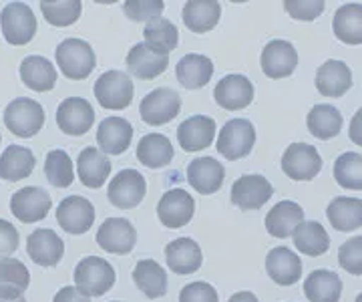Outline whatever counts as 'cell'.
Segmentation results:
<instances>
[{
	"label": "cell",
	"instance_id": "1",
	"mask_svg": "<svg viewBox=\"0 0 362 302\" xmlns=\"http://www.w3.org/2000/svg\"><path fill=\"white\" fill-rule=\"evenodd\" d=\"M54 57L61 73L66 79L73 81L87 79L97 65L93 47L83 39H65L63 42H59Z\"/></svg>",
	"mask_w": 362,
	"mask_h": 302
},
{
	"label": "cell",
	"instance_id": "2",
	"mask_svg": "<svg viewBox=\"0 0 362 302\" xmlns=\"http://www.w3.org/2000/svg\"><path fill=\"white\" fill-rule=\"evenodd\" d=\"M75 286L85 296H103L115 286V268L99 256H85L75 268Z\"/></svg>",
	"mask_w": 362,
	"mask_h": 302
},
{
	"label": "cell",
	"instance_id": "3",
	"mask_svg": "<svg viewBox=\"0 0 362 302\" xmlns=\"http://www.w3.org/2000/svg\"><path fill=\"white\" fill-rule=\"evenodd\" d=\"M4 125L16 137H33L42 129L45 125V109L35 99L18 97L13 99L4 109Z\"/></svg>",
	"mask_w": 362,
	"mask_h": 302
},
{
	"label": "cell",
	"instance_id": "4",
	"mask_svg": "<svg viewBox=\"0 0 362 302\" xmlns=\"http://www.w3.org/2000/svg\"><path fill=\"white\" fill-rule=\"evenodd\" d=\"M0 27L8 45L23 47L37 35V18L33 8L25 2H11L0 13Z\"/></svg>",
	"mask_w": 362,
	"mask_h": 302
},
{
	"label": "cell",
	"instance_id": "5",
	"mask_svg": "<svg viewBox=\"0 0 362 302\" xmlns=\"http://www.w3.org/2000/svg\"><path fill=\"white\" fill-rule=\"evenodd\" d=\"M133 81L123 71H105L103 75L95 83V97L99 105L109 111H121L127 109L133 101Z\"/></svg>",
	"mask_w": 362,
	"mask_h": 302
},
{
	"label": "cell",
	"instance_id": "6",
	"mask_svg": "<svg viewBox=\"0 0 362 302\" xmlns=\"http://www.w3.org/2000/svg\"><path fill=\"white\" fill-rule=\"evenodd\" d=\"M256 144V129L247 119H230L218 135V153L226 159L235 161L250 156Z\"/></svg>",
	"mask_w": 362,
	"mask_h": 302
},
{
	"label": "cell",
	"instance_id": "7",
	"mask_svg": "<svg viewBox=\"0 0 362 302\" xmlns=\"http://www.w3.org/2000/svg\"><path fill=\"white\" fill-rule=\"evenodd\" d=\"M322 170V158L310 144H292L282 156V171L294 182L314 180Z\"/></svg>",
	"mask_w": 362,
	"mask_h": 302
},
{
	"label": "cell",
	"instance_id": "8",
	"mask_svg": "<svg viewBox=\"0 0 362 302\" xmlns=\"http://www.w3.org/2000/svg\"><path fill=\"white\" fill-rule=\"evenodd\" d=\"M181 97L169 87H159L149 91L141 99L139 115L147 125H165L180 115Z\"/></svg>",
	"mask_w": 362,
	"mask_h": 302
},
{
	"label": "cell",
	"instance_id": "9",
	"mask_svg": "<svg viewBox=\"0 0 362 302\" xmlns=\"http://www.w3.org/2000/svg\"><path fill=\"white\" fill-rule=\"evenodd\" d=\"M145 192H147V182L139 171L121 170L107 187V197L115 208L131 210L141 204Z\"/></svg>",
	"mask_w": 362,
	"mask_h": 302
},
{
	"label": "cell",
	"instance_id": "10",
	"mask_svg": "<svg viewBox=\"0 0 362 302\" xmlns=\"http://www.w3.org/2000/svg\"><path fill=\"white\" fill-rule=\"evenodd\" d=\"M232 204L242 211L259 210L274 196L272 184L259 173H246L238 178L232 185Z\"/></svg>",
	"mask_w": 362,
	"mask_h": 302
},
{
	"label": "cell",
	"instance_id": "11",
	"mask_svg": "<svg viewBox=\"0 0 362 302\" xmlns=\"http://www.w3.org/2000/svg\"><path fill=\"white\" fill-rule=\"evenodd\" d=\"M52 199L49 192H45L42 187L37 185H28L18 192H14L11 197V211L16 220L23 223H35L47 218V214L51 211Z\"/></svg>",
	"mask_w": 362,
	"mask_h": 302
},
{
	"label": "cell",
	"instance_id": "12",
	"mask_svg": "<svg viewBox=\"0 0 362 302\" xmlns=\"http://www.w3.org/2000/svg\"><path fill=\"white\" fill-rule=\"evenodd\" d=\"M259 65L266 77L270 79H284L290 77L298 66V51L292 42L284 39L270 40L259 57Z\"/></svg>",
	"mask_w": 362,
	"mask_h": 302
},
{
	"label": "cell",
	"instance_id": "13",
	"mask_svg": "<svg viewBox=\"0 0 362 302\" xmlns=\"http://www.w3.org/2000/svg\"><path fill=\"white\" fill-rule=\"evenodd\" d=\"M95 123V109L83 97H69L63 99L57 107V125L66 135L81 137L89 132Z\"/></svg>",
	"mask_w": 362,
	"mask_h": 302
},
{
	"label": "cell",
	"instance_id": "14",
	"mask_svg": "<svg viewBox=\"0 0 362 302\" xmlns=\"http://www.w3.org/2000/svg\"><path fill=\"white\" fill-rule=\"evenodd\" d=\"M57 222L66 234L81 236L95 223V206L87 197L66 196L57 206Z\"/></svg>",
	"mask_w": 362,
	"mask_h": 302
},
{
	"label": "cell",
	"instance_id": "15",
	"mask_svg": "<svg viewBox=\"0 0 362 302\" xmlns=\"http://www.w3.org/2000/svg\"><path fill=\"white\" fill-rule=\"evenodd\" d=\"M194 211V197L181 187L165 192L157 204V218L169 230H177V228H183L185 223L192 222Z\"/></svg>",
	"mask_w": 362,
	"mask_h": 302
},
{
	"label": "cell",
	"instance_id": "16",
	"mask_svg": "<svg viewBox=\"0 0 362 302\" xmlns=\"http://www.w3.org/2000/svg\"><path fill=\"white\" fill-rule=\"evenodd\" d=\"M97 244L111 254H129L137 244V232L133 223L125 218H107L99 232H97Z\"/></svg>",
	"mask_w": 362,
	"mask_h": 302
},
{
	"label": "cell",
	"instance_id": "17",
	"mask_svg": "<svg viewBox=\"0 0 362 302\" xmlns=\"http://www.w3.org/2000/svg\"><path fill=\"white\" fill-rule=\"evenodd\" d=\"M214 99L221 109H228V111L246 109L254 101V85L244 75H238V73L226 75L223 79L218 81L214 89Z\"/></svg>",
	"mask_w": 362,
	"mask_h": 302
},
{
	"label": "cell",
	"instance_id": "18",
	"mask_svg": "<svg viewBox=\"0 0 362 302\" xmlns=\"http://www.w3.org/2000/svg\"><path fill=\"white\" fill-rule=\"evenodd\" d=\"M26 252L30 260L39 266H57L65 256V242L61 236L49 230V228H39L30 236L26 238Z\"/></svg>",
	"mask_w": 362,
	"mask_h": 302
},
{
	"label": "cell",
	"instance_id": "19",
	"mask_svg": "<svg viewBox=\"0 0 362 302\" xmlns=\"http://www.w3.org/2000/svg\"><path fill=\"white\" fill-rule=\"evenodd\" d=\"M169 65V54L149 47L147 42H137L127 53V69L137 79H156L165 73Z\"/></svg>",
	"mask_w": 362,
	"mask_h": 302
},
{
	"label": "cell",
	"instance_id": "20",
	"mask_svg": "<svg viewBox=\"0 0 362 302\" xmlns=\"http://www.w3.org/2000/svg\"><path fill=\"white\" fill-rule=\"evenodd\" d=\"M165 260L171 272L181 276L194 274L202 268V262H204L202 246L194 238H175L165 248Z\"/></svg>",
	"mask_w": 362,
	"mask_h": 302
},
{
	"label": "cell",
	"instance_id": "21",
	"mask_svg": "<svg viewBox=\"0 0 362 302\" xmlns=\"http://www.w3.org/2000/svg\"><path fill=\"white\" fill-rule=\"evenodd\" d=\"M226 180V170L218 159L209 158H195L187 165V182L194 187L197 194L209 196L216 194L223 185Z\"/></svg>",
	"mask_w": 362,
	"mask_h": 302
},
{
	"label": "cell",
	"instance_id": "22",
	"mask_svg": "<svg viewBox=\"0 0 362 302\" xmlns=\"http://www.w3.org/2000/svg\"><path fill=\"white\" fill-rule=\"evenodd\" d=\"M266 272L280 286H292L302 276V260L288 246H276L266 256Z\"/></svg>",
	"mask_w": 362,
	"mask_h": 302
},
{
	"label": "cell",
	"instance_id": "23",
	"mask_svg": "<svg viewBox=\"0 0 362 302\" xmlns=\"http://www.w3.org/2000/svg\"><path fill=\"white\" fill-rule=\"evenodd\" d=\"M133 141V125L123 117H105L97 129V144L103 153L121 156Z\"/></svg>",
	"mask_w": 362,
	"mask_h": 302
},
{
	"label": "cell",
	"instance_id": "24",
	"mask_svg": "<svg viewBox=\"0 0 362 302\" xmlns=\"http://www.w3.org/2000/svg\"><path fill=\"white\" fill-rule=\"evenodd\" d=\"M216 139V121L207 115L187 117L177 127V141L183 151H202Z\"/></svg>",
	"mask_w": 362,
	"mask_h": 302
},
{
	"label": "cell",
	"instance_id": "25",
	"mask_svg": "<svg viewBox=\"0 0 362 302\" xmlns=\"http://www.w3.org/2000/svg\"><path fill=\"white\" fill-rule=\"evenodd\" d=\"M302 222H304L302 206H298L296 202H292V199H282L266 214L264 226H266L270 236L284 240V238L294 236V232Z\"/></svg>",
	"mask_w": 362,
	"mask_h": 302
},
{
	"label": "cell",
	"instance_id": "26",
	"mask_svg": "<svg viewBox=\"0 0 362 302\" xmlns=\"http://www.w3.org/2000/svg\"><path fill=\"white\" fill-rule=\"evenodd\" d=\"M352 87V71L346 63L342 61H326L322 66H318L316 71V89L324 97L338 99L342 95H346Z\"/></svg>",
	"mask_w": 362,
	"mask_h": 302
},
{
	"label": "cell",
	"instance_id": "27",
	"mask_svg": "<svg viewBox=\"0 0 362 302\" xmlns=\"http://www.w3.org/2000/svg\"><path fill=\"white\" fill-rule=\"evenodd\" d=\"M111 161L103 151L95 147H85L77 158V173L81 184L90 190H99L105 180L111 175Z\"/></svg>",
	"mask_w": 362,
	"mask_h": 302
},
{
	"label": "cell",
	"instance_id": "28",
	"mask_svg": "<svg viewBox=\"0 0 362 302\" xmlns=\"http://www.w3.org/2000/svg\"><path fill=\"white\" fill-rule=\"evenodd\" d=\"M214 75V63L206 54L189 53L181 57L175 66V77L185 89H202L206 87Z\"/></svg>",
	"mask_w": 362,
	"mask_h": 302
},
{
	"label": "cell",
	"instance_id": "29",
	"mask_svg": "<svg viewBox=\"0 0 362 302\" xmlns=\"http://www.w3.org/2000/svg\"><path fill=\"white\" fill-rule=\"evenodd\" d=\"M21 79L33 91H51L57 85V69L47 57L30 54L21 63Z\"/></svg>",
	"mask_w": 362,
	"mask_h": 302
},
{
	"label": "cell",
	"instance_id": "30",
	"mask_svg": "<svg viewBox=\"0 0 362 302\" xmlns=\"http://www.w3.org/2000/svg\"><path fill=\"white\" fill-rule=\"evenodd\" d=\"M326 216L330 226L338 232H352L362 228V199L349 196L334 197L326 208Z\"/></svg>",
	"mask_w": 362,
	"mask_h": 302
},
{
	"label": "cell",
	"instance_id": "31",
	"mask_svg": "<svg viewBox=\"0 0 362 302\" xmlns=\"http://www.w3.org/2000/svg\"><path fill=\"white\" fill-rule=\"evenodd\" d=\"M133 282L147 298H161L168 292V272L156 260H139L133 268Z\"/></svg>",
	"mask_w": 362,
	"mask_h": 302
},
{
	"label": "cell",
	"instance_id": "32",
	"mask_svg": "<svg viewBox=\"0 0 362 302\" xmlns=\"http://www.w3.org/2000/svg\"><path fill=\"white\" fill-rule=\"evenodd\" d=\"M183 23L192 33L204 35L218 27L221 16V4L214 0H192L183 6Z\"/></svg>",
	"mask_w": 362,
	"mask_h": 302
},
{
	"label": "cell",
	"instance_id": "33",
	"mask_svg": "<svg viewBox=\"0 0 362 302\" xmlns=\"http://www.w3.org/2000/svg\"><path fill=\"white\" fill-rule=\"evenodd\" d=\"M35 153L23 145H8L0 156V178L4 182H21L35 170Z\"/></svg>",
	"mask_w": 362,
	"mask_h": 302
},
{
	"label": "cell",
	"instance_id": "34",
	"mask_svg": "<svg viewBox=\"0 0 362 302\" xmlns=\"http://www.w3.org/2000/svg\"><path fill=\"white\" fill-rule=\"evenodd\" d=\"M304 294L310 302H338L342 296V280L332 270H312L304 280Z\"/></svg>",
	"mask_w": 362,
	"mask_h": 302
},
{
	"label": "cell",
	"instance_id": "35",
	"mask_svg": "<svg viewBox=\"0 0 362 302\" xmlns=\"http://www.w3.org/2000/svg\"><path fill=\"white\" fill-rule=\"evenodd\" d=\"M173 153V145L163 133H147L137 144V159L151 170L165 168L168 163H171Z\"/></svg>",
	"mask_w": 362,
	"mask_h": 302
},
{
	"label": "cell",
	"instance_id": "36",
	"mask_svg": "<svg viewBox=\"0 0 362 302\" xmlns=\"http://www.w3.org/2000/svg\"><path fill=\"white\" fill-rule=\"evenodd\" d=\"M30 284L28 268L21 260L0 258V298H21Z\"/></svg>",
	"mask_w": 362,
	"mask_h": 302
},
{
	"label": "cell",
	"instance_id": "37",
	"mask_svg": "<svg viewBox=\"0 0 362 302\" xmlns=\"http://www.w3.org/2000/svg\"><path fill=\"white\" fill-rule=\"evenodd\" d=\"M332 30L344 45H362V4L350 2L334 13Z\"/></svg>",
	"mask_w": 362,
	"mask_h": 302
},
{
	"label": "cell",
	"instance_id": "38",
	"mask_svg": "<svg viewBox=\"0 0 362 302\" xmlns=\"http://www.w3.org/2000/svg\"><path fill=\"white\" fill-rule=\"evenodd\" d=\"M342 123H344V119L340 115V111L334 105H328V103L314 105L308 113V117H306L308 132L322 141L337 137L338 133L342 132Z\"/></svg>",
	"mask_w": 362,
	"mask_h": 302
},
{
	"label": "cell",
	"instance_id": "39",
	"mask_svg": "<svg viewBox=\"0 0 362 302\" xmlns=\"http://www.w3.org/2000/svg\"><path fill=\"white\" fill-rule=\"evenodd\" d=\"M292 238H294V246L298 248V252L312 256V258L322 256L330 248V236H328L326 228L314 220L300 223Z\"/></svg>",
	"mask_w": 362,
	"mask_h": 302
},
{
	"label": "cell",
	"instance_id": "40",
	"mask_svg": "<svg viewBox=\"0 0 362 302\" xmlns=\"http://www.w3.org/2000/svg\"><path fill=\"white\" fill-rule=\"evenodd\" d=\"M143 37H145V42L149 47H153L161 53L169 54L175 47H177V40H180V33H177V27L168 21V18H153L151 23H147L145 28H143Z\"/></svg>",
	"mask_w": 362,
	"mask_h": 302
},
{
	"label": "cell",
	"instance_id": "41",
	"mask_svg": "<svg viewBox=\"0 0 362 302\" xmlns=\"http://www.w3.org/2000/svg\"><path fill=\"white\" fill-rule=\"evenodd\" d=\"M40 13L52 27H71L83 13V4L78 0H42Z\"/></svg>",
	"mask_w": 362,
	"mask_h": 302
},
{
	"label": "cell",
	"instance_id": "42",
	"mask_svg": "<svg viewBox=\"0 0 362 302\" xmlns=\"http://www.w3.org/2000/svg\"><path fill=\"white\" fill-rule=\"evenodd\" d=\"M334 180L344 190H362V156L356 151H346L334 161Z\"/></svg>",
	"mask_w": 362,
	"mask_h": 302
},
{
	"label": "cell",
	"instance_id": "43",
	"mask_svg": "<svg viewBox=\"0 0 362 302\" xmlns=\"http://www.w3.org/2000/svg\"><path fill=\"white\" fill-rule=\"evenodd\" d=\"M45 175L54 187H69L75 180L73 159L65 149H52L45 159Z\"/></svg>",
	"mask_w": 362,
	"mask_h": 302
},
{
	"label": "cell",
	"instance_id": "44",
	"mask_svg": "<svg viewBox=\"0 0 362 302\" xmlns=\"http://www.w3.org/2000/svg\"><path fill=\"white\" fill-rule=\"evenodd\" d=\"M338 264L352 276H362V236L346 240L338 248Z\"/></svg>",
	"mask_w": 362,
	"mask_h": 302
},
{
	"label": "cell",
	"instance_id": "45",
	"mask_svg": "<svg viewBox=\"0 0 362 302\" xmlns=\"http://www.w3.org/2000/svg\"><path fill=\"white\" fill-rule=\"evenodd\" d=\"M163 8H165V4L159 2V0H143V2L129 0V2L123 4V13L127 14L131 21H135V23H141V21L151 23L153 18L161 16Z\"/></svg>",
	"mask_w": 362,
	"mask_h": 302
},
{
	"label": "cell",
	"instance_id": "46",
	"mask_svg": "<svg viewBox=\"0 0 362 302\" xmlns=\"http://www.w3.org/2000/svg\"><path fill=\"white\" fill-rule=\"evenodd\" d=\"M322 0H286L284 11L296 21H314L324 13Z\"/></svg>",
	"mask_w": 362,
	"mask_h": 302
},
{
	"label": "cell",
	"instance_id": "47",
	"mask_svg": "<svg viewBox=\"0 0 362 302\" xmlns=\"http://www.w3.org/2000/svg\"><path fill=\"white\" fill-rule=\"evenodd\" d=\"M180 302H220V296L209 282H189L181 289Z\"/></svg>",
	"mask_w": 362,
	"mask_h": 302
},
{
	"label": "cell",
	"instance_id": "48",
	"mask_svg": "<svg viewBox=\"0 0 362 302\" xmlns=\"http://www.w3.org/2000/svg\"><path fill=\"white\" fill-rule=\"evenodd\" d=\"M18 230L8 220L0 218V258H8L18 248Z\"/></svg>",
	"mask_w": 362,
	"mask_h": 302
},
{
	"label": "cell",
	"instance_id": "49",
	"mask_svg": "<svg viewBox=\"0 0 362 302\" xmlns=\"http://www.w3.org/2000/svg\"><path fill=\"white\" fill-rule=\"evenodd\" d=\"M52 302H90V298L85 296L77 286H63L54 294Z\"/></svg>",
	"mask_w": 362,
	"mask_h": 302
},
{
	"label": "cell",
	"instance_id": "50",
	"mask_svg": "<svg viewBox=\"0 0 362 302\" xmlns=\"http://www.w3.org/2000/svg\"><path fill=\"white\" fill-rule=\"evenodd\" d=\"M349 137L352 144L361 145L362 147V109H358V111L354 113V117L350 119Z\"/></svg>",
	"mask_w": 362,
	"mask_h": 302
},
{
	"label": "cell",
	"instance_id": "51",
	"mask_svg": "<svg viewBox=\"0 0 362 302\" xmlns=\"http://www.w3.org/2000/svg\"><path fill=\"white\" fill-rule=\"evenodd\" d=\"M228 302H259V301L254 292H250V290H242V292H235Z\"/></svg>",
	"mask_w": 362,
	"mask_h": 302
},
{
	"label": "cell",
	"instance_id": "52",
	"mask_svg": "<svg viewBox=\"0 0 362 302\" xmlns=\"http://www.w3.org/2000/svg\"><path fill=\"white\" fill-rule=\"evenodd\" d=\"M0 302H26L23 296L21 298H13V301H6V298H0Z\"/></svg>",
	"mask_w": 362,
	"mask_h": 302
},
{
	"label": "cell",
	"instance_id": "53",
	"mask_svg": "<svg viewBox=\"0 0 362 302\" xmlns=\"http://www.w3.org/2000/svg\"><path fill=\"white\" fill-rule=\"evenodd\" d=\"M354 302H362V292L358 294V296H356V301H354Z\"/></svg>",
	"mask_w": 362,
	"mask_h": 302
},
{
	"label": "cell",
	"instance_id": "54",
	"mask_svg": "<svg viewBox=\"0 0 362 302\" xmlns=\"http://www.w3.org/2000/svg\"><path fill=\"white\" fill-rule=\"evenodd\" d=\"M0 141H2V137H0Z\"/></svg>",
	"mask_w": 362,
	"mask_h": 302
},
{
	"label": "cell",
	"instance_id": "55",
	"mask_svg": "<svg viewBox=\"0 0 362 302\" xmlns=\"http://www.w3.org/2000/svg\"><path fill=\"white\" fill-rule=\"evenodd\" d=\"M113 302H119V301H113Z\"/></svg>",
	"mask_w": 362,
	"mask_h": 302
}]
</instances>
